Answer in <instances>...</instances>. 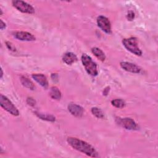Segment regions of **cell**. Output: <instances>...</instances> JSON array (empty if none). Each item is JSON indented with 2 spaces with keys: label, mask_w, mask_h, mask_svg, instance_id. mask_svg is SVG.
Here are the masks:
<instances>
[{
  "label": "cell",
  "mask_w": 158,
  "mask_h": 158,
  "mask_svg": "<svg viewBox=\"0 0 158 158\" xmlns=\"http://www.w3.org/2000/svg\"><path fill=\"white\" fill-rule=\"evenodd\" d=\"M69 144L73 149L91 157H98V154L93 146L86 141L77 138L69 137L67 139Z\"/></svg>",
  "instance_id": "cell-1"
},
{
  "label": "cell",
  "mask_w": 158,
  "mask_h": 158,
  "mask_svg": "<svg viewBox=\"0 0 158 158\" xmlns=\"http://www.w3.org/2000/svg\"><path fill=\"white\" fill-rule=\"evenodd\" d=\"M81 59L86 71L89 75L93 77L98 75V71L97 69V65L93 61L90 56L86 54H83Z\"/></svg>",
  "instance_id": "cell-2"
},
{
  "label": "cell",
  "mask_w": 158,
  "mask_h": 158,
  "mask_svg": "<svg viewBox=\"0 0 158 158\" xmlns=\"http://www.w3.org/2000/svg\"><path fill=\"white\" fill-rule=\"evenodd\" d=\"M122 44L125 48L136 56H141L142 51L138 46V40L135 37H130L129 38H124L122 40Z\"/></svg>",
  "instance_id": "cell-3"
},
{
  "label": "cell",
  "mask_w": 158,
  "mask_h": 158,
  "mask_svg": "<svg viewBox=\"0 0 158 158\" xmlns=\"http://www.w3.org/2000/svg\"><path fill=\"white\" fill-rule=\"evenodd\" d=\"M0 105L1 106L14 116H18L19 112L14 104L6 96L1 94L0 96Z\"/></svg>",
  "instance_id": "cell-4"
},
{
  "label": "cell",
  "mask_w": 158,
  "mask_h": 158,
  "mask_svg": "<svg viewBox=\"0 0 158 158\" xmlns=\"http://www.w3.org/2000/svg\"><path fill=\"white\" fill-rule=\"evenodd\" d=\"M12 4L15 8L22 13L29 14H33L35 13V9L30 4L23 1H12Z\"/></svg>",
  "instance_id": "cell-5"
},
{
  "label": "cell",
  "mask_w": 158,
  "mask_h": 158,
  "mask_svg": "<svg viewBox=\"0 0 158 158\" xmlns=\"http://www.w3.org/2000/svg\"><path fill=\"white\" fill-rule=\"evenodd\" d=\"M116 123L121 126L122 127L124 128L125 129L129 130H136L138 127L136 122L131 118H117Z\"/></svg>",
  "instance_id": "cell-6"
},
{
  "label": "cell",
  "mask_w": 158,
  "mask_h": 158,
  "mask_svg": "<svg viewBox=\"0 0 158 158\" xmlns=\"http://www.w3.org/2000/svg\"><path fill=\"white\" fill-rule=\"evenodd\" d=\"M98 26L105 33L110 34L111 33V24L109 20L105 16L99 15L97 18Z\"/></svg>",
  "instance_id": "cell-7"
},
{
  "label": "cell",
  "mask_w": 158,
  "mask_h": 158,
  "mask_svg": "<svg viewBox=\"0 0 158 158\" xmlns=\"http://www.w3.org/2000/svg\"><path fill=\"white\" fill-rule=\"evenodd\" d=\"M13 36L15 38L25 41H32L35 40V37L30 33L27 31H15L13 33Z\"/></svg>",
  "instance_id": "cell-8"
},
{
  "label": "cell",
  "mask_w": 158,
  "mask_h": 158,
  "mask_svg": "<svg viewBox=\"0 0 158 158\" xmlns=\"http://www.w3.org/2000/svg\"><path fill=\"white\" fill-rule=\"evenodd\" d=\"M120 65L124 70L131 73H139L141 72V69L138 65L131 62H121L120 63Z\"/></svg>",
  "instance_id": "cell-9"
},
{
  "label": "cell",
  "mask_w": 158,
  "mask_h": 158,
  "mask_svg": "<svg viewBox=\"0 0 158 158\" xmlns=\"http://www.w3.org/2000/svg\"><path fill=\"white\" fill-rule=\"evenodd\" d=\"M68 110L72 115L77 117H81L83 114V107L75 104H69L68 106Z\"/></svg>",
  "instance_id": "cell-10"
},
{
  "label": "cell",
  "mask_w": 158,
  "mask_h": 158,
  "mask_svg": "<svg viewBox=\"0 0 158 158\" xmlns=\"http://www.w3.org/2000/svg\"><path fill=\"white\" fill-rule=\"evenodd\" d=\"M32 78L42 87L45 89H47L48 87V81L46 77L41 73H35L32 74Z\"/></svg>",
  "instance_id": "cell-11"
},
{
  "label": "cell",
  "mask_w": 158,
  "mask_h": 158,
  "mask_svg": "<svg viewBox=\"0 0 158 158\" xmlns=\"http://www.w3.org/2000/svg\"><path fill=\"white\" fill-rule=\"evenodd\" d=\"M62 60L67 65H72L77 60V57L74 53L69 52L64 54L62 57Z\"/></svg>",
  "instance_id": "cell-12"
},
{
  "label": "cell",
  "mask_w": 158,
  "mask_h": 158,
  "mask_svg": "<svg viewBox=\"0 0 158 158\" xmlns=\"http://www.w3.org/2000/svg\"><path fill=\"white\" fill-rule=\"evenodd\" d=\"M91 52L92 53L101 61L103 62L106 59V55L104 52L99 48L94 47L91 49Z\"/></svg>",
  "instance_id": "cell-13"
},
{
  "label": "cell",
  "mask_w": 158,
  "mask_h": 158,
  "mask_svg": "<svg viewBox=\"0 0 158 158\" xmlns=\"http://www.w3.org/2000/svg\"><path fill=\"white\" fill-rule=\"evenodd\" d=\"M49 96L52 99L59 100L61 98V92L56 86H52L50 89Z\"/></svg>",
  "instance_id": "cell-14"
},
{
  "label": "cell",
  "mask_w": 158,
  "mask_h": 158,
  "mask_svg": "<svg viewBox=\"0 0 158 158\" xmlns=\"http://www.w3.org/2000/svg\"><path fill=\"white\" fill-rule=\"evenodd\" d=\"M20 81H21V83L22 84V85L24 86L25 87H26L28 89H30L31 90H33L35 89L34 84L31 82V80H30L26 77L22 76L20 77Z\"/></svg>",
  "instance_id": "cell-15"
},
{
  "label": "cell",
  "mask_w": 158,
  "mask_h": 158,
  "mask_svg": "<svg viewBox=\"0 0 158 158\" xmlns=\"http://www.w3.org/2000/svg\"><path fill=\"white\" fill-rule=\"evenodd\" d=\"M35 114L41 119L42 120H47V121H50V122H54L56 120V118L55 117H54L53 115H49V114H42V113H40V112H35Z\"/></svg>",
  "instance_id": "cell-16"
},
{
  "label": "cell",
  "mask_w": 158,
  "mask_h": 158,
  "mask_svg": "<svg viewBox=\"0 0 158 158\" xmlns=\"http://www.w3.org/2000/svg\"><path fill=\"white\" fill-rule=\"evenodd\" d=\"M111 104L113 106L117 108L122 109L125 106V102L123 99H115L112 100Z\"/></svg>",
  "instance_id": "cell-17"
},
{
  "label": "cell",
  "mask_w": 158,
  "mask_h": 158,
  "mask_svg": "<svg viewBox=\"0 0 158 158\" xmlns=\"http://www.w3.org/2000/svg\"><path fill=\"white\" fill-rule=\"evenodd\" d=\"M91 112L95 117H96L98 118H104L103 112H102V110L100 109H99L96 107H94L91 109Z\"/></svg>",
  "instance_id": "cell-18"
},
{
  "label": "cell",
  "mask_w": 158,
  "mask_h": 158,
  "mask_svg": "<svg viewBox=\"0 0 158 158\" xmlns=\"http://www.w3.org/2000/svg\"><path fill=\"white\" fill-rule=\"evenodd\" d=\"M127 19L128 20H130V21H131V20H133V19H134V18H135V13L133 12V11H130L128 14H127Z\"/></svg>",
  "instance_id": "cell-19"
},
{
  "label": "cell",
  "mask_w": 158,
  "mask_h": 158,
  "mask_svg": "<svg viewBox=\"0 0 158 158\" xmlns=\"http://www.w3.org/2000/svg\"><path fill=\"white\" fill-rule=\"evenodd\" d=\"M27 102L28 105H30L31 106H34L36 103L35 101L32 98H28L27 99Z\"/></svg>",
  "instance_id": "cell-20"
},
{
  "label": "cell",
  "mask_w": 158,
  "mask_h": 158,
  "mask_svg": "<svg viewBox=\"0 0 158 158\" xmlns=\"http://www.w3.org/2000/svg\"><path fill=\"white\" fill-rule=\"evenodd\" d=\"M6 46H7V48H8L10 50H12V51H15V48H14V47L13 46V45L11 43L6 42Z\"/></svg>",
  "instance_id": "cell-21"
},
{
  "label": "cell",
  "mask_w": 158,
  "mask_h": 158,
  "mask_svg": "<svg viewBox=\"0 0 158 158\" xmlns=\"http://www.w3.org/2000/svg\"><path fill=\"white\" fill-rule=\"evenodd\" d=\"M6 23H5L2 20H1V25H0V28H1V30H3L4 28H6Z\"/></svg>",
  "instance_id": "cell-22"
},
{
  "label": "cell",
  "mask_w": 158,
  "mask_h": 158,
  "mask_svg": "<svg viewBox=\"0 0 158 158\" xmlns=\"http://www.w3.org/2000/svg\"><path fill=\"white\" fill-rule=\"evenodd\" d=\"M110 88L109 87V86H107V87H106L104 89V91H103V94L104 95H105V96H106L108 93H109V89Z\"/></svg>",
  "instance_id": "cell-23"
},
{
  "label": "cell",
  "mask_w": 158,
  "mask_h": 158,
  "mask_svg": "<svg viewBox=\"0 0 158 158\" xmlns=\"http://www.w3.org/2000/svg\"><path fill=\"white\" fill-rule=\"evenodd\" d=\"M1 78H2V75H3V72H2V69L1 68Z\"/></svg>",
  "instance_id": "cell-24"
}]
</instances>
